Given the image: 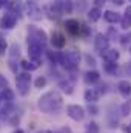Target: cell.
<instances>
[{
	"instance_id": "cell-1",
	"label": "cell",
	"mask_w": 131,
	"mask_h": 133,
	"mask_svg": "<svg viewBox=\"0 0 131 133\" xmlns=\"http://www.w3.org/2000/svg\"><path fill=\"white\" fill-rule=\"evenodd\" d=\"M37 105L43 113H56L62 108L63 98L59 91H48V93H45L39 98Z\"/></svg>"
},
{
	"instance_id": "cell-2",
	"label": "cell",
	"mask_w": 131,
	"mask_h": 133,
	"mask_svg": "<svg viewBox=\"0 0 131 133\" xmlns=\"http://www.w3.org/2000/svg\"><path fill=\"white\" fill-rule=\"evenodd\" d=\"M62 65L65 66L66 70H76L79 66V62H80V53L77 50H69L66 53H62L60 54V61H59Z\"/></svg>"
},
{
	"instance_id": "cell-3",
	"label": "cell",
	"mask_w": 131,
	"mask_h": 133,
	"mask_svg": "<svg viewBox=\"0 0 131 133\" xmlns=\"http://www.w3.org/2000/svg\"><path fill=\"white\" fill-rule=\"evenodd\" d=\"M43 51H45L43 43H40L39 40H35V39H33V37L28 40V54H30L31 62H34V64H37V65H39V62H40V57H42Z\"/></svg>"
},
{
	"instance_id": "cell-4",
	"label": "cell",
	"mask_w": 131,
	"mask_h": 133,
	"mask_svg": "<svg viewBox=\"0 0 131 133\" xmlns=\"http://www.w3.org/2000/svg\"><path fill=\"white\" fill-rule=\"evenodd\" d=\"M31 81H33V77H31V73H26V71H23V73L17 74V77H16V84H17V91H19V93H20L22 96H26V95L30 93Z\"/></svg>"
},
{
	"instance_id": "cell-5",
	"label": "cell",
	"mask_w": 131,
	"mask_h": 133,
	"mask_svg": "<svg viewBox=\"0 0 131 133\" xmlns=\"http://www.w3.org/2000/svg\"><path fill=\"white\" fill-rule=\"evenodd\" d=\"M66 113H68V116L72 121H82L85 118V108L80 107V105H76V104L68 105L66 107Z\"/></svg>"
},
{
	"instance_id": "cell-6",
	"label": "cell",
	"mask_w": 131,
	"mask_h": 133,
	"mask_svg": "<svg viewBox=\"0 0 131 133\" xmlns=\"http://www.w3.org/2000/svg\"><path fill=\"white\" fill-rule=\"evenodd\" d=\"M65 28L66 31L72 36H77V34H82L83 31V25L79 22V20H74V19H69L65 22Z\"/></svg>"
},
{
	"instance_id": "cell-7",
	"label": "cell",
	"mask_w": 131,
	"mask_h": 133,
	"mask_svg": "<svg viewBox=\"0 0 131 133\" xmlns=\"http://www.w3.org/2000/svg\"><path fill=\"white\" fill-rule=\"evenodd\" d=\"M108 45H110V40H108V37L105 36V34L99 33L96 36V39H94V48L100 51V53H103V51H106L108 50Z\"/></svg>"
},
{
	"instance_id": "cell-8",
	"label": "cell",
	"mask_w": 131,
	"mask_h": 133,
	"mask_svg": "<svg viewBox=\"0 0 131 133\" xmlns=\"http://www.w3.org/2000/svg\"><path fill=\"white\" fill-rule=\"evenodd\" d=\"M17 23V16L11 14V12H6L3 17H2V28L3 30H12Z\"/></svg>"
},
{
	"instance_id": "cell-9",
	"label": "cell",
	"mask_w": 131,
	"mask_h": 133,
	"mask_svg": "<svg viewBox=\"0 0 131 133\" xmlns=\"http://www.w3.org/2000/svg\"><path fill=\"white\" fill-rule=\"evenodd\" d=\"M100 95H102V90H99V88H88L86 91H85V95H83V98L85 101L88 102V104H94L96 101L100 98Z\"/></svg>"
},
{
	"instance_id": "cell-10",
	"label": "cell",
	"mask_w": 131,
	"mask_h": 133,
	"mask_svg": "<svg viewBox=\"0 0 131 133\" xmlns=\"http://www.w3.org/2000/svg\"><path fill=\"white\" fill-rule=\"evenodd\" d=\"M26 6H28V17L30 19H33V20H40L42 19V9L34 2H30Z\"/></svg>"
},
{
	"instance_id": "cell-11",
	"label": "cell",
	"mask_w": 131,
	"mask_h": 133,
	"mask_svg": "<svg viewBox=\"0 0 131 133\" xmlns=\"http://www.w3.org/2000/svg\"><path fill=\"white\" fill-rule=\"evenodd\" d=\"M46 11H48V14H49L51 19L62 16V14H63V11H62V2H56V3L48 5V6H46Z\"/></svg>"
},
{
	"instance_id": "cell-12",
	"label": "cell",
	"mask_w": 131,
	"mask_h": 133,
	"mask_svg": "<svg viewBox=\"0 0 131 133\" xmlns=\"http://www.w3.org/2000/svg\"><path fill=\"white\" fill-rule=\"evenodd\" d=\"M102 57L105 62H111V64H116L117 59H119V51H116L114 48H108L106 51L102 53Z\"/></svg>"
},
{
	"instance_id": "cell-13",
	"label": "cell",
	"mask_w": 131,
	"mask_h": 133,
	"mask_svg": "<svg viewBox=\"0 0 131 133\" xmlns=\"http://www.w3.org/2000/svg\"><path fill=\"white\" fill-rule=\"evenodd\" d=\"M51 43L54 48H63L66 43V39L62 33H53L51 36Z\"/></svg>"
},
{
	"instance_id": "cell-14",
	"label": "cell",
	"mask_w": 131,
	"mask_h": 133,
	"mask_svg": "<svg viewBox=\"0 0 131 133\" xmlns=\"http://www.w3.org/2000/svg\"><path fill=\"white\" fill-rule=\"evenodd\" d=\"M117 90H119V93L123 98H128L131 95V82H128V81H120L117 84Z\"/></svg>"
},
{
	"instance_id": "cell-15",
	"label": "cell",
	"mask_w": 131,
	"mask_h": 133,
	"mask_svg": "<svg viewBox=\"0 0 131 133\" xmlns=\"http://www.w3.org/2000/svg\"><path fill=\"white\" fill-rule=\"evenodd\" d=\"M103 19L108 22V23H117V22H122V17L114 12V11H105L103 12Z\"/></svg>"
},
{
	"instance_id": "cell-16",
	"label": "cell",
	"mask_w": 131,
	"mask_h": 133,
	"mask_svg": "<svg viewBox=\"0 0 131 133\" xmlns=\"http://www.w3.org/2000/svg\"><path fill=\"white\" fill-rule=\"evenodd\" d=\"M33 39L35 40H39L40 43H46V40H48V36L45 31H42V30H39V28H33Z\"/></svg>"
},
{
	"instance_id": "cell-17",
	"label": "cell",
	"mask_w": 131,
	"mask_h": 133,
	"mask_svg": "<svg viewBox=\"0 0 131 133\" xmlns=\"http://www.w3.org/2000/svg\"><path fill=\"white\" fill-rule=\"evenodd\" d=\"M122 28L123 30H128L131 28V6H128L127 9H125V14H123V17H122Z\"/></svg>"
},
{
	"instance_id": "cell-18",
	"label": "cell",
	"mask_w": 131,
	"mask_h": 133,
	"mask_svg": "<svg viewBox=\"0 0 131 133\" xmlns=\"http://www.w3.org/2000/svg\"><path fill=\"white\" fill-rule=\"evenodd\" d=\"M0 98H2L3 102L11 104V101L14 99V93H12V90H11V88H3V90L0 91Z\"/></svg>"
},
{
	"instance_id": "cell-19",
	"label": "cell",
	"mask_w": 131,
	"mask_h": 133,
	"mask_svg": "<svg viewBox=\"0 0 131 133\" xmlns=\"http://www.w3.org/2000/svg\"><path fill=\"white\" fill-rule=\"evenodd\" d=\"M99 79H100V74H99L97 71H88V73H85V81L88 84H96V82H99Z\"/></svg>"
},
{
	"instance_id": "cell-20",
	"label": "cell",
	"mask_w": 131,
	"mask_h": 133,
	"mask_svg": "<svg viewBox=\"0 0 131 133\" xmlns=\"http://www.w3.org/2000/svg\"><path fill=\"white\" fill-rule=\"evenodd\" d=\"M100 16H102V11H100V8H91L90 11H88V19L91 20V22H97L99 19H100Z\"/></svg>"
},
{
	"instance_id": "cell-21",
	"label": "cell",
	"mask_w": 131,
	"mask_h": 133,
	"mask_svg": "<svg viewBox=\"0 0 131 133\" xmlns=\"http://www.w3.org/2000/svg\"><path fill=\"white\" fill-rule=\"evenodd\" d=\"M20 66H22L26 73H31L33 70L39 68V65H37V64H34V62H31V61H20Z\"/></svg>"
},
{
	"instance_id": "cell-22",
	"label": "cell",
	"mask_w": 131,
	"mask_h": 133,
	"mask_svg": "<svg viewBox=\"0 0 131 133\" xmlns=\"http://www.w3.org/2000/svg\"><path fill=\"white\" fill-rule=\"evenodd\" d=\"M6 6H8L9 12H12V9H14V11H16V14L22 9V5H20V3H17V2H9V3H6Z\"/></svg>"
},
{
	"instance_id": "cell-23",
	"label": "cell",
	"mask_w": 131,
	"mask_h": 133,
	"mask_svg": "<svg viewBox=\"0 0 131 133\" xmlns=\"http://www.w3.org/2000/svg\"><path fill=\"white\" fill-rule=\"evenodd\" d=\"M60 87H62V90L66 91L68 95H71V93H72V84H71L68 79H66V82H65V81H62V82H60Z\"/></svg>"
},
{
	"instance_id": "cell-24",
	"label": "cell",
	"mask_w": 131,
	"mask_h": 133,
	"mask_svg": "<svg viewBox=\"0 0 131 133\" xmlns=\"http://www.w3.org/2000/svg\"><path fill=\"white\" fill-rule=\"evenodd\" d=\"M34 85H35V88H43V87L46 85V77H45V76H39V77L34 81Z\"/></svg>"
},
{
	"instance_id": "cell-25",
	"label": "cell",
	"mask_w": 131,
	"mask_h": 133,
	"mask_svg": "<svg viewBox=\"0 0 131 133\" xmlns=\"http://www.w3.org/2000/svg\"><path fill=\"white\" fill-rule=\"evenodd\" d=\"M103 68H105V71H108V73H116V70H117V64L105 62V64H103Z\"/></svg>"
},
{
	"instance_id": "cell-26",
	"label": "cell",
	"mask_w": 131,
	"mask_h": 133,
	"mask_svg": "<svg viewBox=\"0 0 131 133\" xmlns=\"http://www.w3.org/2000/svg\"><path fill=\"white\" fill-rule=\"evenodd\" d=\"M71 9H72L71 2H62V11H63V14H69Z\"/></svg>"
},
{
	"instance_id": "cell-27",
	"label": "cell",
	"mask_w": 131,
	"mask_h": 133,
	"mask_svg": "<svg viewBox=\"0 0 131 133\" xmlns=\"http://www.w3.org/2000/svg\"><path fill=\"white\" fill-rule=\"evenodd\" d=\"M86 132L88 133H99V127L96 122H90L88 125H86Z\"/></svg>"
},
{
	"instance_id": "cell-28",
	"label": "cell",
	"mask_w": 131,
	"mask_h": 133,
	"mask_svg": "<svg viewBox=\"0 0 131 133\" xmlns=\"http://www.w3.org/2000/svg\"><path fill=\"white\" fill-rule=\"evenodd\" d=\"M6 48H8V43H6L5 37L0 36V54H5L6 53Z\"/></svg>"
},
{
	"instance_id": "cell-29",
	"label": "cell",
	"mask_w": 131,
	"mask_h": 133,
	"mask_svg": "<svg viewBox=\"0 0 131 133\" xmlns=\"http://www.w3.org/2000/svg\"><path fill=\"white\" fill-rule=\"evenodd\" d=\"M3 88H8V81L5 79V76L0 74V91H2Z\"/></svg>"
},
{
	"instance_id": "cell-30",
	"label": "cell",
	"mask_w": 131,
	"mask_h": 133,
	"mask_svg": "<svg viewBox=\"0 0 131 133\" xmlns=\"http://www.w3.org/2000/svg\"><path fill=\"white\" fill-rule=\"evenodd\" d=\"M130 42H131V33L122 37V43H123V45H127V43H130Z\"/></svg>"
},
{
	"instance_id": "cell-31",
	"label": "cell",
	"mask_w": 131,
	"mask_h": 133,
	"mask_svg": "<svg viewBox=\"0 0 131 133\" xmlns=\"http://www.w3.org/2000/svg\"><path fill=\"white\" fill-rule=\"evenodd\" d=\"M85 57H86V61H88V64H90V65H94V64H96V62H94V59H93L90 54H86Z\"/></svg>"
},
{
	"instance_id": "cell-32",
	"label": "cell",
	"mask_w": 131,
	"mask_h": 133,
	"mask_svg": "<svg viewBox=\"0 0 131 133\" xmlns=\"http://www.w3.org/2000/svg\"><path fill=\"white\" fill-rule=\"evenodd\" d=\"M88 110H90V111H93V115H96V113H97V107H94V105H90V107H88Z\"/></svg>"
},
{
	"instance_id": "cell-33",
	"label": "cell",
	"mask_w": 131,
	"mask_h": 133,
	"mask_svg": "<svg viewBox=\"0 0 131 133\" xmlns=\"http://www.w3.org/2000/svg\"><path fill=\"white\" fill-rule=\"evenodd\" d=\"M56 133H69V130H68V129H62L60 132H56Z\"/></svg>"
},
{
	"instance_id": "cell-34",
	"label": "cell",
	"mask_w": 131,
	"mask_h": 133,
	"mask_svg": "<svg viewBox=\"0 0 131 133\" xmlns=\"http://www.w3.org/2000/svg\"><path fill=\"white\" fill-rule=\"evenodd\" d=\"M127 70H128V73L131 74V62H128V65H127Z\"/></svg>"
},
{
	"instance_id": "cell-35",
	"label": "cell",
	"mask_w": 131,
	"mask_h": 133,
	"mask_svg": "<svg viewBox=\"0 0 131 133\" xmlns=\"http://www.w3.org/2000/svg\"><path fill=\"white\" fill-rule=\"evenodd\" d=\"M14 133H23V130H20V129H19V130H16Z\"/></svg>"
},
{
	"instance_id": "cell-36",
	"label": "cell",
	"mask_w": 131,
	"mask_h": 133,
	"mask_svg": "<svg viewBox=\"0 0 131 133\" xmlns=\"http://www.w3.org/2000/svg\"><path fill=\"white\" fill-rule=\"evenodd\" d=\"M3 5H5V2H2V0H0V8H2Z\"/></svg>"
},
{
	"instance_id": "cell-37",
	"label": "cell",
	"mask_w": 131,
	"mask_h": 133,
	"mask_svg": "<svg viewBox=\"0 0 131 133\" xmlns=\"http://www.w3.org/2000/svg\"><path fill=\"white\" fill-rule=\"evenodd\" d=\"M39 133H51V132H39Z\"/></svg>"
},
{
	"instance_id": "cell-38",
	"label": "cell",
	"mask_w": 131,
	"mask_h": 133,
	"mask_svg": "<svg viewBox=\"0 0 131 133\" xmlns=\"http://www.w3.org/2000/svg\"><path fill=\"white\" fill-rule=\"evenodd\" d=\"M0 104H2V98H0Z\"/></svg>"
},
{
	"instance_id": "cell-39",
	"label": "cell",
	"mask_w": 131,
	"mask_h": 133,
	"mask_svg": "<svg viewBox=\"0 0 131 133\" xmlns=\"http://www.w3.org/2000/svg\"><path fill=\"white\" fill-rule=\"evenodd\" d=\"M130 53H131V48H130Z\"/></svg>"
}]
</instances>
